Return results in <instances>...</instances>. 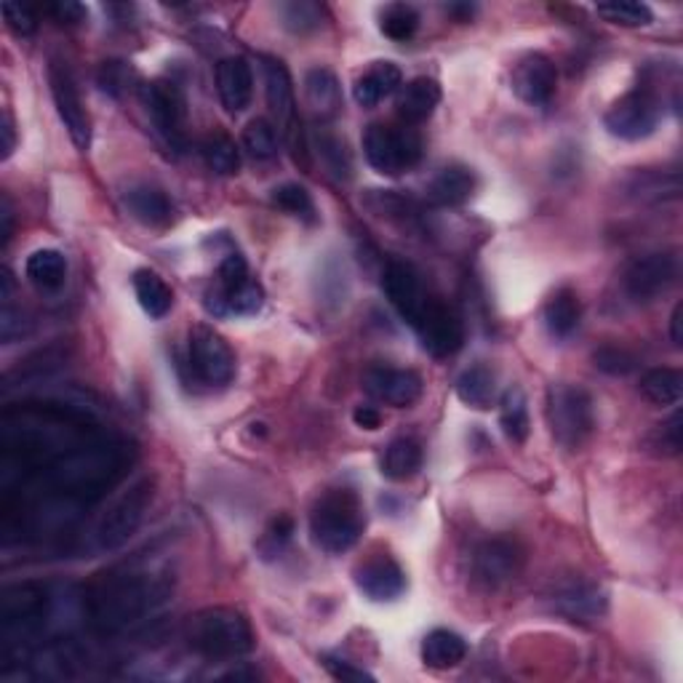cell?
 Wrapping results in <instances>:
<instances>
[{"label":"cell","instance_id":"obj_7","mask_svg":"<svg viewBox=\"0 0 683 683\" xmlns=\"http://www.w3.org/2000/svg\"><path fill=\"white\" fill-rule=\"evenodd\" d=\"M662 120V105L654 94L647 88L625 94L615 105L606 110L604 126L611 137L625 139V142H638L657 131Z\"/></svg>","mask_w":683,"mask_h":683},{"label":"cell","instance_id":"obj_30","mask_svg":"<svg viewBox=\"0 0 683 683\" xmlns=\"http://www.w3.org/2000/svg\"><path fill=\"white\" fill-rule=\"evenodd\" d=\"M499 427H502V433L508 435V441H512V444H523V441L529 438V401L521 388L505 390L502 401H499Z\"/></svg>","mask_w":683,"mask_h":683},{"label":"cell","instance_id":"obj_17","mask_svg":"<svg viewBox=\"0 0 683 683\" xmlns=\"http://www.w3.org/2000/svg\"><path fill=\"white\" fill-rule=\"evenodd\" d=\"M356 587L369 600L388 604L406 593V574L390 555H375L356 568Z\"/></svg>","mask_w":683,"mask_h":683},{"label":"cell","instance_id":"obj_31","mask_svg":"<svg viewBox=\"0 0 683 683\" xmlns=\"http://www.w3.org/2000/svg\"><path fill=\"white\" fill-rule=\"evenodd\" d=\"M422 467V446L414 438H395L384 448L382 476L390 480H409Z\"/></svg>","mask_w":683,"mask_h":683},{"label":"cell","instance_id":"obj_47","mask_svg":"<svg viewBox=\"0 0 683 683\" xmlns=\"http://www.w3.org/2000/svg\"><path fill=\"white\" fill-rule=\"evenodd\" d=\"M48 14H52L59 24H80L86 22V9L75 0H59V3L48 6Z\"/></svg>","mask_w":683,"mask_h":683},{"label":"cell","instance_id":"obj_26","mask_svg":"<svg viewBox=\"0 0 683 683\" xmlns=\"http://www.w3.org/2000/svg\"><path fill=\"white\" fill-rule=\"evenodd\" d=\"M307 107L321 118L337 116L342 107V88L337 75L328 67H313L305 75Z\"/></svg>","mask_w":683,"mask_h":683},{"label":"cell","instance_id":"obj_10","mask_svg":"<svg viewBox=\"0 0 683 683\" xmlns=\"http://www.w3.org/2000/svg\"><path fill=\"white\" fill-rule=\"evenodd\" d=\"M523 566V550L516 540L508 536H491L484 540L473 553V577L486 590L508 585L510 579L518 577Z\"/></svg>","mask_w":683,"mask_h":683},{"label":"cell","instance_id":"obj_4","mask_svg":"<svg viewBox=\"0 0 683 683\" xmlns=\"http://www.w3.org/2000/svg\"><path fill=\"white\" fill-rule=\"evenodd\" d=\"M548 425L555 444L566 452H577L587 444L596 427V409L585 388L559 382L548 390Z\"/></svg>","mask_w":683,"mask_h":683},{"label":"cell","instance_id":"obj_18","mask_svg":"<svg viewBox=\"0 0 683 683\" xmlns=\"http://www.w3.org/2000/svg\"><path fill=\"white\" fill-rule=\"evenodd\" d=\"M217 91L223 99L225 110L230 116H238L251 105L254 97V75H251L249 62L243 56H227L217 65Z\"/></svg>","mask_w":683,"mask_h":683},{"label":"cell","instance_id":"obj_29","mask_svg":"<svg viewBox=\"0 0 683 683\" xmlns=\"http://www.w3.org/2000/svg\"><path fill=\"white\" fill-rule=\"evenodd\" d=\"M134 294L139 307L150 315V318H163L174 307V291L161 275L153 270H137L134 273Z\"/></svg>","mask_w":683,"mask_h":683},{"label":"cell","instance_id":"obj_35","mask_svg":"<svg viewBox=\"0 0 683 683\" xmlns=\"http://www.w3.org/2000/svg\"><path fill=\"white\" fill-rule=\"evenodd\" d=\"M315 153H318L321 163H324L328 174L337 176L339 182L350 180V176H353L350 153H347L345 142H342L339 137L328 134V131L321 129V134H315Z\"/></svg>","mask_w":683,"mask_h":683},{"label":"cell","instance_id":"obj_42","mask_svg":"<svg viewBox=\"0 0 683 683\" xmlns=\"http://www.w3.org/2000/svg\"><path fill=\"white\" fill-rule=\"evenodd\" d=\"M593 360H596V366L600 371L615 375V377H625L638 369V358L632 356L630 350H625V347H617V345L600 347V350H596V356H593Z\"/></svg>","mask_w":683,"mask_h":683},{"label":"cell","instance_id":"obj_48","mask_svg":"<svg viewBox=\"0 0 683 683\" xmlns=\"http://www.w3.org/2000/svg\"><path fill=\"white\" fill-rule=\"evenodd\" d=\"M353 422H356L360 430H379L382 427V414H379V409L375 406H358L353 411Z\"/></svg>","mask_w":683,"mask_h":683},{"label":"cell","instance_id":"obj_6","mask_svg":"<svg viewBox=\"0 0 683 683\" xmlns=\"http://www.w3.org/2000/svg\"><path fill=\"white\" fill-rule=\"evenodd\" d=\"M369 166L382 176H398L414 169L422 158V139L411 126H371L364 137Z\"/></svg>","mask_w":683,"mask_h":683},{"label":"cell","instance_id":"obj_44","mask_svg":"<svg viewBox=\"0 0 683 683\" xmlns=\"http://www.w3.org/2000/svg\"><path fill=\"white\" fill-rule=\"evenodd\" d=\"M131 80V69L123 65V62H105L102 69H99V86L105 88L107 94H118L129 86Z\"/></svg>","mask_w":683,"mask_h":683},{"label":"cell","instance_id":"obj_16","mask_svg":"<svg viewBox=\"0 0 683 683\" xmlns=\"http://www.w3.org/2000/svg\"><path fill=\"white\" fill-rule=\"evenodd\" d=\"M512 91L521 102L531 107H545L553 99L559 86V69L545 54H529L512 67Z\"/></svg>","mask_w":683,"mask_h":683},{"label":"cell","instance_id":"obj_13","mask_svg":"<svg viewBox=\"0 0 683 683\" xmlns=\"http://www.w3.org/2000/svg\"><path fill=\"white\" fill-rule=\"evenodd\" d=\"M142 105L148 107L150 118L158 134L166 139L169 144H182L185 139V97L174 84L153 80L139 88Z\"/></svg>","mask_w":683,"mask_h":683},{"label":"cell","instance_id":"obj_1","mask_svg":"<svg viewBox=\"0 0 683 683\" xmlns=\"http://www.w3.org/2000/svg\"><path fill=\"white\" fill-rule=\"evenodd\" d=\"M189 647L200 657L214 662H230L251 654L254 649V630L249 619L227 606L198 611L187 625Z\"/></svg>","mask_w":683,"mask_h":683},{"label":"cell","instance_id":"obj_14","mask_svg":"<svg viewBox=\"0 0 683 683\" xmlns=\"http://www.w3.org/2000/svg\"><path fill=\"white\" fill-rule=\"evenodd\" d=\"M422 377L411 369L393 366H371L364 375V390L371 401L393 409H406L422 398Z\"/></svg>","mask_w":683,"mask_h":683},{"label":"cell","instance_id":"obj_50","mask_svg":"<svg viewBox=\"0 0 683 683\" xmlns=\"http://www.w3.org/2000/svg\"><path fill=\"white\" fill-rule=\"evenodd\" d=\"M14 153V123H11L9 112H3V158Z\"/></svg>","mask_w":683,"mask_h":683},{"label":"cell","instance_id":"obj_24","mask_svg":"<svg viewBox=\"0 0 683 683\" xmlns=\"http://www.w3.org/2000/svg\"><path fill=\"white\" fill-rule=\"evenodd\" d=\"M473 193H476V174L459 163L441 169L427 187L430 200L438 206H462L470 200Z\"/></svg>","mask_w":683,"mask_h":683},{"label":"cell","instance_id":"obj_9","mask_svg":"<svg viewBox=\"0 0 683 683\" xmlns=\"http://www.w3.org/2000/svg\"><path fill=\"white\" fill-rule=\"evenodd\" d=\"M48 86H52L56 112H59L73 144L78 150H88L91 148V118H88V110L84 99H80L78 84H75L67 62L52 59V65H48Z\"/></svg>","mask_w":683,"mask_h":683},{"label":"cell","instance_id":"obj_46","mask_svg":"<svg viewBox=\"0 0 683 683\" xmlns=\"http://www.w3.org/2000/svg\"><path fill=\"white\" fill-rule=\"evenodd\" d=\"M324 668L332 673V679L337 681H375V675L366 673L364 668H356L353 662L337 660V657H324Z\"/></svg>","mask_w":683,"mask_h":683},{"label":"cell","instance_id":"obj_22","mask_svg":"<svg viewBox=\"0 0 683 683\" xmlns=\"http://www.w3.org/2000/svg\"><path fill=\"white\" fill-rule=\"evenodd\" d=\"M441 102V86L433 78L422 75V78L409 80L401 86V97H398V116L406 120V126L425 123L433 116L435 107Z\"/></svg>","mask_w":683,"mask_h":683},{"label":"cell","instance_id":"obj_23","mask_svg":"<svg viewBox=\"0 0 683 683\" xmlns=\"http://www.w3.org/2000/svg\"><path fill=\"white\" fill-rule=\"evenodd\" d=\"M553 606L572 619H598L606 611V596L590 582H572L555 593Z\"/></svg>","mask_w":683,"mask_h":683},{"label":"cell","instance_id":"obj_28","mask_svg":"<svg viewBox=\"0 0 683 683\" xmlns=\"http://www.w3.org/2000/svg\"><path fill=\"white\" fill-rule=\"evenodd\" d=\"M457 395L465 406L486 411L497 398V377L489 366L478 364L465 369L457 379Z\"/></svg>","mask_w":683,"mask_h":683},{"label":"cell","instance_id":"obj_2","mask_svg":"<svg viewBox=\"0 0 683 683\" xmlns=\"http://www.w3.org/2000/svg\"><path fill=\"white\" fill-rule=\"evenodd\" d=\"M366 529V512L356 491L332 489L315 502L310 512V536L324 553H345L360 540Z\"/></svg>","mask_w":683,"mask_h":683},{"label":"cell","instance_id":"obj_32","mask_svg":"<svg viewBox=\"0 0 683 683\" xmlns=\"http://www.w3.org/2000/svg\"><path fill=\"white\" fill-rule=\"evenodd\" d=\"M24 273L37 289H59L67 275V259L56 249H37L24 262Z\"/></svg>","mask_w":683,"mask_h":683},{"label":"cell","instance_id":"obj_27","mask_svg":"<svg viewBox=\"0 0 683 683\" xmlns=\"http://www.w3.org/2000/svg\"><path fill=\"white\" fill-rule=\"evenodd\" d=\"M465 657H467L465 638L457 636L454 630L438 628L427 632L425 641H422V662L433 670L457 668Z\"/></svg>","mask_w":683,"mask_h":683},{"label":"cell","instance_id":"obj_12","mask_svg":"<svg viewBox=\"0 0 683 683\" xmlns=\"http://www.w3.org/2000/svg\"><path fill=\"white\" fill-rule=\"evenodd\" d=\"M679 281V259L673 254H647L625 270V291L632 302H651Z\"/></svg>","mask_w":683,"mask_h":683},{"label":"cell","instance_id":"obj_25","mask_svg":"<svg viewBox=\"0 0 683 683\" xmlns=\"http://www.w3.org/2000/svg\"><path fill=\"white\" fill-rule=\"evenodd\" d=\"M579 318H582V302L574 289H559L545 302V310H542V321H545L548 334L555 339L572 337V334L577 332Z\"/></svg>","mask_w":683,"mask_h":683},{"label":"cell","instance_id":"obj_34","mask_svg":"<svg viewBox=\"0 0 683 683\" xmlns=\"http://www.w3.org/2000/svg\"><path fill=\"white\" fill-rule=\"evenodd\" d=\"M200 153H204V161L208 171H214L217 176H232L238 174L240 169V153L238 144L232 142L230 137L217 131V134H208L200 144Z\"/></svg>","mask_w":683,"mask_h":683},{"label":"cell","instance_id":"obj_3","mask_svg":"<svg viewBox=\"0 0 683 683\" xmlns=\"http://www.w3.org/2000/svg\"><path fill=\"white\" fill-rule=\"evenodd\" d=\"M155 587L137 574L110 577L97 587L91 598V617L102 630H120L148 615L153 606Z\"/></svg>","mask_w":683,"mask_h":683},{"label":"cell","instance_id":"obj_8","mask_svg":"<svg viewBox=\"0 0 683 683\" xmlns=\"http://www.w3.org/2000/svg\"><path fill=\"white\" fill-rule=\"evenodd\" d=\"M187 350L189 366H193L200 382L212 384V388H223V384L232 382V377H236V353L214 328L195 326L189 332Z\"/></svg>","mask_w":683,"mask_h":683},{"label":"cell","instance_id":"obj_49","mask_svg":"<svg viewBox=\"0 0 683 683\" xmlns=\"http://www.w3.org/2000/svg\"><path fill=\"white\" fill-rule=\"evenodd\" d=\"M670 337H673L675 347L683 345V302H679L673 315H670Z\"/></svg>","mask_w":683,"mask_h":683},{"label":"cell","instance_id":"obj_19","mask_svg":"<svg viewBox=\"0 0 683 683\" xmlns=\"http://www.w3.org/2000/svg\"><path fill=\"white\" fill-rule=\"evenodd\" d=\"M123 206L137 223L144 227H169L174 219V206H171L169 195L161 187L148 185V182H137L123 189Z\"/></svg>","mask_w":683,"mask_h":683},{"label":"cell","instance_id":"obj_37","mask_svg":"<svg viewBox=\"0 0 683 683\" xmlns=\"http://www.w3.org/2000/svg\"><path fill=\"white\" fill-rule=\"evenodd\" d=\"M596 14L606 22L619 24V28H647L651 24V9L647 3H632V0H611V3H598Z\"/></svg>","mask_w":683,"mask_h":683},{"label":"cell","instance_id":"obj_41","mask_svg":"<svg viewBox=\"0 0 683 683\" xmlns=\"http://www.w3.org/2000/svg\"><path fill=\"white\" fill-rule=\"evenodd\" d=\"M681 435H683V414L681 411H675L670 420L657 425L654 433L649 435V446L654 448L657 454H662V457H679L683 446Z\"/></svg>","mask_w":683,"mask_h":683},{"label":"cell","instance_id":"obj_5","mask_svg":"<svg viewBox=\"0 0 683 683\" xmlns=\"http://www.w3.org/2000/svg\"><path fill=\"white\" fill-rule=\"evenodd\" d=\"M155 495V480L153 478H139L137 484H131L129 489L120 495L116 502L107 508V512L99 518L97 531H94V540H97L99 550H118L120 545L134 536V531L142 527L144 512H148L150 502Z\"/></svg>","mask_w":683,"mask_h":683},{"label":"cell","instance_id":"obj_38","mask_svg":"<svg viewBox=\"0 0 683 683\" xmlns=\"http://www.w3.org/2000/svg\"><path fill=\"white\" fill-rule=\"evenodd\" d=\"M270 200H273V204L281 208V212L291 214V217L305 219V223H313V219H315L313 195H310L302 185H296V182H286V185H278L273 193H270Z\"/></svg>","mask_w":683,"mask_h":683},{"label":"cell","instance_id":"obj_33","mask_svg":"<svg viewBox=\"0 0 683 683\" xmlns=\"http://www.w3.org/2000/svg\"><path fill=\"white\" fill-rule=\"evenodd\" d=\"M641 393L657 406H673L683 395V375L679 369H651L641 377Z\"/></svg>","mask_w":683,"mask_h":683},{"label":"cell","instance_id":"obj_39","mask_svg":"<svg viewBox=\"0 0 683 683\" xmlns=\"http://www.w3.org/2000/svg\"><path fill=\"white\" fill-rule=\"evenodd\" d=\"M243 148L254 161H270L278 155L275 126L264 118H254L243 129Z\"/></svg>","mask_w":683,"mask_h":683},{"label":"cell","instance_id":"obj_40","mask_svg":"<svg viewBox=\"0 0 683 683\" xmlns=\"http://www.w3.org/2000/svg\"><path fill=\"white\" fill-rule=\"evenodd\" d=\"M379 28H382V33L388 35L390 41H411L416 28H420V14L406 3H393L382 11V24H379Z\"/></svg>","mask_w":683,"mask_h":683},{"label":"cell","instance_id":"obj_51","mask_svg":"<svg viewBox=\"0 0 683 683\" xmlns=\"http://www.w3.org/2000/svg\"><path fill=\"white\" fill-rule=\"evenodd\" d=\"M0 219H3V246L11 240V225H14V214H11L9 198H3V212H0Z\"/></svg>","mask_w":683,"mask_h":683},{"label":"cell","instance_id":"obj_45","mask_svg":"<svg viewBox=\"0 0 683 683\" xmlns=\"http://www.w3.org/2000/svg\"><path fill=\"white\" fill-rule=\"evenodd\" d=\"M291 534H294V523H291V518L278 516L275 521L270 523V529L264 531V540H262V545H259V548L264 550V548L270 545L268 555H275L278 550H281L291 540Z\"/></svg>","mask_w":683,"mask_h":683},{"label":"cell","instance_id":"obj_52","mask_svg":"<svg viewBox=\"0 0 683 683\" xmlns=\"http://www.w3.org/2000/svg\"><path fill=\"white\" fill-rule=\"evenodd\" d=\"M446 11L448 14H457V17H462V19H470L473 17V11H476V6H459V3H452V6H446Z\"/></svg>","mask_w":683,"mask_h":683},{"label":"cell","instance_id":"obj_15","mask_svg":"<svg viewBox=\"0 0 683 683\" xmlns=\"http://www.w3.org/2000/svg\"><path fill=\"white\" fill-rule=\"evenodd\" d=\"M382 291L390 300V305L398 310L403 321L409 326H414L420 321V315L425 313L433 296L427 294L422 286V278L416 275V270L406 262H390L382 273Z\"/></svg>","mask_w":683,"mask_h":683},{"label":"cell","instance_id":"obj_36","mask_svg":"<svg viewBox=\"0 0 683 683\" xmlns=\"http://www.w3.org/2000/svg\"><path fill=\"white\" fill-rule=\"evenodd\" d=\"M278 17H281V24L289 30V33L305 35L318 30L324 24V11L321 6L307 3V0H291V3L278 6Z\"/></svg>","mask_w":683,"mask_h":683},{"label":"cell","instance_id":"obj_21","mask_svg":"<svg viewBox=\"0 0 683 683\" xmlns=\"http://www.w3.org/2000/svg\"><path fill=\"white\" fill-rule=\"evenodd\" d=\"M403 86L401 67L393 62H375L353 86V97L360 107H377Z\"/></svg>","mask_w":683,"mask_h":683},{"label":"cell","instance_id":"obj_20","mask_svg":"<svg viewBox=\"0 0 683 683\" xmlns=\"http://www.w3.org/2000/svg\"><path fill=\"white\" fill-rule=\"evenodd\" d=\"M264 94H268V107L273 112L278 126L283 131H291L296 123V99L291 75L281 59H264Z\"/></svg>","mask_w":683,"mask_h":683},{"label":"cell","instance_id":"obj_43","mask_svg":"<svg viewBox=\"0 0 683 683\" xmlns=\"http://www.w3.org/2000/svg\"><path fill=\"white\" fill-rule=\"evenodd\" d=\"M0 11H3V19H6V24H9V30H14L17 35H33L35 33L37 17H35V11L30 9V6L14 3V0H6V3L0 6Z\"/></svg>","mask_w":683,"mask_h":683},{"label":"cell","instance_id":"obj_11","mask_svg":"<svg viewBox=\"0 0 683 683\" xmlns=\"http://www.w3.org/2000/svg\"><path fill=\"white\" fill-rule=\"evenodd\" d=\"M411 328L420 334L422 347L435 358L454 356L462 347V342H465V328H462L459 315L441 300H435V296Z\"/></svg>","mask_w":683,"mask_h":683}]
</instances>
